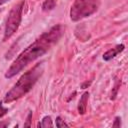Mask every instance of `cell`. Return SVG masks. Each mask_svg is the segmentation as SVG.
I'll return each instance as SVG.
<instances>
[{"label":"cell","mask_w":128,"mask_h":128,"mask_svg":"<svg viewBox=\"0 0 128 128\" xmlns=\"http://www.w3.org/2000/svg\"><path fill=\"white\" fill-rule=\"evenodd\" d=\"M65 33V26L61 23L52 26L48 31L42 33L27 46L12 62L5 73V78L11 79L20 73L27 65L46 54L54 45H56Z\"/></svg>","instance_id":"cell-1"},{"label":"cell","mask_w":128,"mask_h":128,"mask_svg":"<svg viewBox=\"0 0 128 128\" xmlns=\"http://www.w3.org/2000/svg\"><path fill=\"white\" fill-rule=\"evenodd\" d=\"M44 73V61H41L35 64L32 68L28 71L23 73L17 82L13 85V87L5 94L3 102L4 103H11L14 102L23 96H25L28 92H30L39 78Z\"/></svg>","instance_id":"cell-2"},{"label":"cell","mask_w":128,"mask_h":128,"mask_svg":"<svg viewBox=\"0 0 128 128\" xmlns=\"http://www.w3.org/2000/svg\"><path fill=\"white\" fill-rule=\"evenodd\" d=\"M100 0H74L71 5L69 16L71 21L78 22L84 18L90 17L98 11Z\"/></svg>","instance_id":"cell-3"},{"label":"cell","mask_w":128,"mask_h":128,"mask_svg":"<svg viewBox=\"0 0 128 128\" xmlns=\"http://www.w3.org/2000/svg\"><path fill=\"white\" fill-rule=\"evenodd\" d=\"M24 5H25V0H21L11 8V10L8 14V17L6 19V23H5L3 42L10 39L15 34V32L18 30V28L22 22Z\"/></svg>","instance_id":"cell-4"},{"label":"cell","mask_w":128,"mask_h":128,"mask_svg":"<svg viewBox=\"0 0 128 128\" xmlns=\"http://www.w3.org/2000/svg\"><path fill=\"white\" fill-rule=\"evenodd\" d=\"M124 49H125V45H124V44H118V45H116L114 48H111V49L107 50V51L103 54L102 58H103L104 61H110V60H112L113 58H115L119 53H121Z\"/></svg>","instance_id":"cell-5"},{"label":"cell","mask_w":128,"mask_h":128,"mask_svg":"<svg viewBox=\"0 0 128 128\" xmlns=\"http://www.w3.org/2000/svg\"><path fill=\"white\" fill-rule=\"evenodd\" d=\"M89 92L86 91L84 92L81 97H80V100L78 102V106H77V110H78V113L80 115H84L86 113V110H87V105H88V100H89Z\"/></svg>","instance_id":"cell-6"},{"label":"cell","mask_w":128,"mask_h":128,"mask_svg":"<svg viewBox=\"0 0 128 128\" xmlns=\"http://www.w3.org/2000/svg\"><path fill=\"white\" fill-rule=\"evenodd\" d=\"M55 7H56V0H44L41 5V9L44 12H49L53 10Z\"/></svg>","instance_id":"cell-7"},{"label":"cell","mask_w":128,"mask_h":128,"mask_svg":"<svg viewBox=\"0 0 128 128\" xmlns=\"http://www.w3.org/2000/svg\"><path fill=\"white\" fill-rule=\"evenodd\" d=\"M38 127H44V128H47V127H53V122H52V119L49 115L47 116H44L41 120V122L38 123Z\"/></svg>","instance_id":"cell-8"},{"label":"cell","mask_w":128,"mask_h":128,"mask_svg":"<svg viewBox=\"0 0 128 128\" xmlns=\"http://www.w3.org/2000/svg\"><path fill=\"white\" fill-rule=\"evenodd\" d=\"M56 127H58V128H62V127H69V124H67L60 116H58V117H56Z\"/></svg>","instance_id":"cell-9"},{"label":"cell","mask_w":128,"mask_h":128,"mask_svg":"<svg viewBox=\"0 0 128 128\" xmlns=\"http://www.w3.org/2000/svg\"><path fill=\"white\" fill-rule=\"evenodd\" d=\"M120 85H121V81H116L115 86H114V92L111 94V99H112V100L115 99V97H116V95H117V91H118Z\"/></svg>","instance_id":"cell-10"},{"label":"cell","mask_w":128,"mask_h":128,"mask_svg":"<svg viewBox=\"0 0 128 128\" xmlns=\"http://www.w3.org/2000/svg\"><path fill=\"white\" fill-rule=\"evenodd\" d=\"M32 116H33V113L32 111H29L27 117H26V121L24 122V127H30L31 126V119H32Z\"/></svg>","instance_id":"cell-11"},{"label":"cell","mask_w":128,"mask_h":128,"mask_svg":"<svg viewBox=\"0 0 128 128\" xmlns=\"http://www.w3.org/2000/svg\"><path fill=\"white\" fill-rule=\"evenodd\" d=\"M7 113H8V108L4 107V106H3V104H2V102L0 101V118L4 117Z\"/></svg>","instance_id":"cell-12"},{"label":"cell","mask_w":128,"mask_h":128,"mask_svg":"<svg viewBox=\"0 0 128 128\" xmlns=\"http://www.w3.org/2000/svg\"><path fill=\"white\" fill-rule=\"evenodd\" d=\"M121 126V118L119 117V116H117V117H115V120H114V122H113V124H112V127H117V128H119Z\"/></svg>","instance_id":"cell-13"},{"label":"cell","mask_w":128,"mask_h":128,"mask_svg":"<svg viewBox=\"0 0 128 128\" xmlns=\"http://www.w3.org/2000/svg\"><path fill=\"white\" fill-rule=\"evenodd\" d=\"M91 83H92V81H85L84 83H82V84L80 85V88H81V89H86V88H88V87L91 85Z\"/></svg>","instance_id":"cell-14"},{"label":"cell","mask_w":128,"mask_h":128,"mask_svg":"<svg viewBox=\"0 0 128 128\" xmlns=\"http://www.w3.org/2000/svg\"><path fill=\"white\" fill-rule=\"evenodd\" d=\"M8 124V122H0V127H6Z\"/></svg>","instance_id":"cell-15"},{"label":"cell","mask_w":128,"mask_h":128,"mask_svg":"<svg viewBox=\"0 0 128 128\" xmlns=\"http://www.w3.org/2000/svg\"><path fill=\"white\" fill-rule=\"evenodd\" d=\"M7 1H9V0H0V6H1V5H3L4 3H6Z\"/></svg>","instance_id":"cell-16"},{"label":"cell","mask_w":128,"mask_h":128,"mask_svg":"<svg viewBox=\"0 0 128 128\" xmlns=\"http://www.w3.org/2000/svg\"><path fill=\"white\" fill-rule=\"evenodd\" d=\"M0 12H1V9H0Z\"/></svg>","instance_id":"cell-17"}]
</instances>
